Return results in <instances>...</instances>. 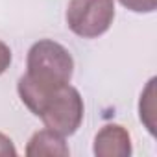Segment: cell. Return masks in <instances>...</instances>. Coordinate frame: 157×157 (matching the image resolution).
<instances>
[{
	"label": "cell",
	"instance_id": "obj_4",
	"mask_svg": "<svg viewBox=\"0 0 157 157\" xmlns=\"http://www.w3.org/2000/svg\"><path fill=\"white\" fill-rule=\"evenodd\" d=\"M131 153L129 133L117 124L105 126L94 139L96 157H126Z\"/></svg>",
	"mask_w": 157,
	"mask_h": 157
},
{
	"label": "cell",
	"instance_id": "obj_6",
	"mask_svg": "<svg viewBox=\"0 0 157 157\" xmlns=\"http://www.w3.org/2000/svg\"><path fill=\"white\" fill-rule=\"evenodd\" d=\"M153 87H155V80L150 82L144 94L140 96L142 98L140 100V120L146 124L150 133L155 131V128H153L155 126V122H153V117H155V91H153Z\"/></svg>",
	"mask_w": 157,
	"mask_h": 157
},
{
	"label": "cell",
	"instance_id": "obj_3",
	"mask_svg": "<svg viewBox=\"0 0 157 157\" xmlns=\"http://www.w3.org/2000/svg\"><path fill=\"white\" fill-rule=\"evenodd\" d=\"M115 19L113 0H70L67 8L68 28L83 39H94L109 30Z\"/></svg>",
	"mask_w": 157,
	"mask_h": 157
},
{
	"label": "cell",
	"instance_id": "obj_2",
	"mask_svg": "<svg viewBox=\"0 0 157 157\" xmlns=\"http://www.w3.org/2000/svg\"><path fill=\"white\" fill-rule=\"evenodd\" d=\"M74 61L65 46L54 41H39L28 52V72L24 78L41 87L54 89L67 85L72 78Z\"/></svg>",
	"mask_w": 157,
	"mask_h": 157
},
{
	"label": "cell",
	"instance_id": "obj_1",
	"mask_svg": "<svg viewBox=\"0 0 157 157\" xmlns=\"http://www.w3.org/2000/svg\"><path fill=\"white\" fill-rule=\"evenodd\" d=\"M17 89L24 105L37 115L48 129L67 137L80 128L83 120V100L68 83L54 89H41L22 76Z\"/></svg>",
	"mask_w": 157,
	"mask_h": 157
},
{
	"label": "cell",
	"instance_id": "obj_8",
	"mask_svg": "<svg viewBox=\"0 0 157 157\" xmlns=\"http://www.w3.org/2000/svg\"><path fill=\"white\" fill-rule=\"evenodd\" d=\"M10 63H11V50H10L8 44H4L2 41H0V74L6 72Z\"/></svg>",
	"mask_w": 157,
	"mask_h": 157
},
{
	"label": "cell",
	"instance_id": "obj_5",
	"mask_svg": "<svg viewBox=\"0 0 157 157\" xmlns=\"http://www.w3.org/2000/svg\"><path fill=\"white\" fill-rule=\"evenodd\" d=\"M26 155L30 157H41V155H68V148L63 140V135L52 131V129H43L37 131L28 148Z\"/></svg>",
	"mask_w": 157,
	"mask_h": 157
},
{
	"label": "cell",
	"instance_id": "obj_9",
	"mask_svg": "<svg viewBox=\"0 0 157 157\" xmlns=\"http://www.w3.org/2000/svg\"><path fill=\"white\" fill-rule=\"evenodd\" d=\"M0 155H17V150L13 148L11 140L0 133Z\"/></svg>",
	"mask_w": 157,
	"mask_h": 157
},
{
	"label": "cell",
	"instance_id": "obj_7",
	"mask_svg": "<svg viewBox=\"0 0 157 157\" xmlns=\"http://www.w3.org/2000/svg\"><path fill=\"white\" fill-rule=\"evenodd\" d=\"M120 4L126 6V8L131 10V11H144V13H150V11L155 10L157 0H120Z\"/></svg>",
	"mask_w": 157,
	"mask_h": 157
}]
</instances>
